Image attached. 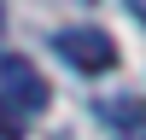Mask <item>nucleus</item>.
<instances>
[{
    "label": "nucleus",
    "mask_w": 146,
    "mask_h": 140,
    "mask_svg": "<svg viewBox=\"0 0 146 140\" xmlns=\"http://www.w3.org/2000/svg\"><path fill=\"white\" fill-rule=\"evenodd\" d=\"M53 53L64 58V64H76L82 76L117 70V41L100 29V23H70V29H58V35H53Z\"/></svg>",
    "instance_id": "obj_1"
},
{
    "label": "nucleus",
    "mask_w": 146,
    "mask_h": 140,
    "mask_svg": "<svg viewBox=\"0 0 146 140\" xmlns=\"http://www.w3.org/2000/svg\"><path fill=\"white\" fill-rule=\"evenodd\" d=\"M47 99H53V88H47V76L29 58H0V105H6L12 117L29 123L35 111H47Z\"/></svg>",
    "instance_id": "obj_2"
},
{
    "label": "nucleus",
    "mask_w": 146,
    "mask_h": 140,
    "mask_svg": "<svg viewBox=\"0 0 146 140\" xmlns=\"http://www.w3.org/2000/svg\"><path fill=\"white\" fill-rule=\"evenodd\" d=\"M94 111H100L111 128H140L146 123V99H100Z\"/></svg>",
    "instance_id": "obj_3"
},
{
    "label": "nucleus",
    "mask_w": 146,
    "mask_h": 140,
    "mask_svg": "<svg viewBox=\"0 0 146 140\" xmlns=\"http://www.w3.org/2000/svg\"><path fill=\"white\" fill-rule=\"evenodd\" d=\"M23 128H29V123H23V117H12L6 105H0V140H23Z\"/></svg>",
    "instance_id": "obj_4"
},
{
    "label": "nucleus",
    "mask_w": 146,
    "mask_h": 140,
    "mask_svg": "<svg viewBox=\"0 0 146 140\" xmlns=\"http://www.w3.org/2000/svg\"><path fill=\"white\" fill-rule=\"evenodd\" d=\"M0 29H6V6H0Z\"/></svg>",
    "instance_id": "obj_5"
}]
</instances>
